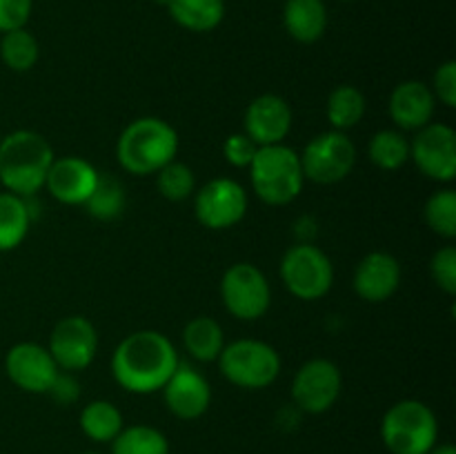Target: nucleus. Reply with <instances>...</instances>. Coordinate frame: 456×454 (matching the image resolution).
I'll return each mask as SVG.
<instances>
[{"label":"nucleus","mask_w":456,"mask_h":454,"mask_svg":"<svg viewBox=\"0 0 456 454\" xmlns=\"http://www.w3.org/2000/svg\"><path fill=\"white\" fill-rule=\"evenodd\" d=\"M218 369L223 377L243 390L270 387L281 374V356L270 343L256 338H240L223 347L218 354Z\"/></svg>","instance_id":"6"},{"label":"nucleus","mask_w":456,"mask_h":454,"mask_svg":"<svg viewBox=\"0 0 456 454\" xmlns=\"http://www.w3.org/2000/svg\"><path fill=\"white\" fill-rule=\"evenodd\" d=\"M4 372L9 381L29 394H47L53 378L61 372L47 347L38 343H16L4 356Z\"/></svg>","instance_id":"14"},{"label":"nucleus","mask_w":456,"mask_h":454,"mask_svg":"<svg viewBox=\"0 0 456 454\" xmlns=\"http://www.w3.org/2000/svg\"><path fill=\"white\" fill-rule=\"evenodd\" d=\"M165 405L169 412L183 421H194L200 418L209 409L212 403V387L209 381L185 363H178L176 372L172 374L163 390Z\"/></svg>","instance_id":"16"},{"label":"nucleus","mask_w":456,"mask_h":454,"mask_svg":"<svg viewBox=\"0 0 456 454\" xmlns=\"http://www.w3.org/2000/svg\"><path fill=\"white\" fill-rule=\"evenodd\" d=\"M256 150L258 145L245 132L232 134L223 142V156H225V160L232 167H249Z\"/></svg>","instance_id":"33"},{"label":"nucleus","mask_w":456,"mask_h":454,"mask_svg":"<svg viewBox=\"0 0 456 454\" xmlns=\"http://www.w3.org/2000/svg\"><path fill=\"white\" fill-rule=\"evenodd\" d=\"M292 129V107L276 93H261L245 109L243 132L258 147L279 145Z\"/></svg>","instance_id":"15"},{"label":"nucleus","mask_w":456,"mask_h":454,"mask_svg":"<svg viewBox=\"0 0 456 454\" xmlns=\"http://www.w3.org/2000/svg\"><path fill=\"white\" fill-rule=\"evenodd\" d=\"M435 87H432V93H435L436 101L444 102L445 107L456 105V62L445 61L439 69L435 71Z\"/></svg>","instance_id":"35"},{"label":"nucleus","mask_w":456,"mask_h":454,"mask_svg":"<svg viewBox=\"0 0 456 454\" xmlns=\"http://www.w3.org/2000/svg\"><path fill=\"white\" fill-rule=\"evenodd\" d=\"M178 154L176 129L163 118L142 116L132 120L116 142V158L134 176H151Z\"/></svg>","instance_id":"3"},{"label":"nucleus","mask_w":456,"mask_h":454,"mask_svg":"<svg viewBox=\"0 0 456 454\" xmlns=\"http://www.w3.org/2000/svg\"><path fill=\"white\" fill-rule=\"evenodd\" d=\"M156 185H159L163 199L172 200V203H181V200L190 199L194 194V172L185 163H178L174 158L172 163H167L163 169L156 172Z\"/></svg>","instance_id":"31"},{"label":"nucleus","mask_w":456,"mask_h":454,"mask_svg":"<svg viewBox=\"0 0 456 454\" xmlns=\"http://www.w3.org/2000/svg\"><path fill=\"white\" fill-rule=\"evenodd\" d=\"M410 160L423 176L436 182H450L456 176V134L444 123H430L410 142Z\"/></svg>","instance_id":"13"},{"label":"nucleus","mask_w":456,"mask_h":454,"mask_svg":"<svg viewBox=\"0 0 456 454\" xmlns=\"http://www.w3.org/2000/svg\"><path fill=\"white\" fill-rule=\"evenodd\" d=\"M301 156L303 176L319 185H334L352 172L356 163V147L346 132L319 134L305 145Z\"/></svg>","instance_id":"9"},{"label":"nucleus","mask_w":456,"mask_h":454,"mask_svg":"<svg viewBox=\"0 0 456 454\" xmlns=\"http://www.w3.org/2000/svg\"><path fill=\"white\" fill-rule=\"evenodd\" d=\"M49 354L58 369L78 372L92 365L98 352V332L87 316H65L49 334Z\"/></svg>","instance_id":"11"},{"label":"nucleus","mask_w":456,"mask_h":454,"mask_svg":"<svg viewBox=\"0 0 456 454\" xmlns=\"http://www.w3.org/2000/svg\"><path fill=\"white\" fill-rule=\"evenodd\" d=\"M225 310L239 320H258L272 303V288L254 263H234L221 279Z\"/></svg>","instance_id":"8"},{"label":"nucleus","mask_w":456,"mask_h":454,"mask_svg":"<svg viewBox=\"0 0 456 454\" xmlns=\"http://www.w3.org/2000/svg\"><path fill=\"white\" fill-rule=\"evenodd\" d=\"M87 212L92 214L98 221H114L123 214L125 209V190L114 176H105L101 174L98 178L96 190L92 191V196L85 203Z\"/></svg>","instance_id":"29"},{"label":"nucleus","mask_w":456,"mask_h":454,"mask_svg":"<svg viewBox=\"0 0 456 454\" xmlns=\"http://www.w3.org/2000/svg\"><path fill=\"white\" fill-rule=\"evenodd\" d=\"M47 394H52V399L56 401V403L61 405H71L74 401H78L80 396V385L78 381H76L74 377H71L69 372L56 374V378H53L52 387H49Z\"/></svg>","instance_id":"36"},{"label":"nucleus","mask_w":456,"mask_h":454,"mask_svg":"<svg viewBox=\"0 0 456 454\" xmlns=\"http://www.w3.org/2000/svg\"><path fill=\"white\" fill-rule=\"evenodd\" d=\"M428 454H456V450H454V445L441 443V445H435V448H432Z\"/></svg>","instance_id":"37"},{"label":"nucleus","mask_w":456,"mask_h":454,"mask_svg":"<svg viewBox=\"0 0 456 454\" xmlns=\"http://www.w3.org/2000/svg\"><path fill=\"white\" fill-rule=\"evenodd\" d=\"M365 102L363 92L354 85H341L334 89L328 98V120L332 129L337 132H347V129L356 127L365 116Z\"/></svg>","instance_id":"25"},{"label":"nucleus","mask_w":456,"mask_h":454,"mask_svg":"<svg viewBox=\"0 0 456 454\" xmlns=\"http://www.w3.org/2000/svg\"><path fill=\"white\" fill-rule=\"evenodd\" d=\"M436 98L421 80H403L390 96V116L403 132H419L432 123Z\"/></svg>","instance_id":"19"},{"label":"nucleus","mask_w":456,"mask_h":454,"mask_svg":"<svg viewBox=\"0 0 456 454\" xmlns=\"http://www.w3.org/2000/svg\"><path fill=\"white\" fill-rule=\"evenodd\" d=\"M123 427V414L111 401H92L80 412V430L96 443H111Z\"/></svg>","instance_id":"24"},{"label":"nucleus","mask_w":456,"mask_h":454,"mask_svg":"<svg viewBox=\"0 0 456 454\" xmlns=\"http://www.w3.org/2000/svg\"><path fill=\"white\" fill-rule=\"evenodd\" d=\"M178 27L194 34L214 31L225 18V0H160Z\"/></svg>","instance_id":"21"},{"label":"nucleus","mask_w":456,"mask_h":454,"mask_svg":"<svg viewBox=\"0 0 456 454\" xmlns=\"http://www.w3.org/2000/svg\"><path fill=\"white\" fill-rule=\"evenodd\" d=\"M381 439L392 454H428L439 439L436 414L423 401H399L383 417Z\"/></svg>","instance_id":"5"},{"label":"nucleus","mask_w":456,"mask_h":454,"mask_svg":"<svg viewBox=\"0 0 456 454\" xmlns=\"http://www.w3.org/2000/svg\"><path fill=\"white\" fill-rule=\"evenodd\" d=\"M183 343L196 361L209 363V361H216L225 347V334L218 320L209 316H196L183 329Z\"/></svg>","instance_id":"23"},{"label":"nucleus","mask_w":456,"mask_h":454,"mask_svg":"<svg viewBox=\"0 0 456 454\" xmlns=\"http://www.w3.org/2000/svg\"><path fill=\"white\" fill-rule=\"evenodd\" d=\"M194 214L208 230H230L248 214V191L232 178H214L196 191Z\"/></svg>","instance_id":"10"},{"label":"nucleus","mask_w":456,"mask_h":454,"mask_svg":"<svg viewBox=\"0 0 456 454\" xmlns=\"http://www.w3.org/2000/svg\"><path fill=\"white\" fill-rule=\"evenodd\" d=\"M249 181L252 190L263 203L267 205H288L301 194L303 176L301 156L292 147L267 145L258 147L249 163Z\"/></svg>","instance_id":"4"},{"label":"nucleus","mask_w":456,"mask_h":454,"mask_svg":"<svg viewBox=\"0 0 456 454\" xmlns=\"http://www.w3.org/2000/svg\"><path fill=\"white\" fill-rule=\"evenodd\" d=\"M283 25L297 43H316L328 29V4L325 0H285Z\"/></svg>","instance_id":"20"},{"label":"nucleus","mask_w":456,"mask_h":454,"mask_svg":"<svg viewBox=\"0 0 456 454\" xmlns=\"http://www.w3.org/2000/svg\"><path fill=\"white\" fill-rule=\"evenodd\" d=\"M368 156L383 172H396L410 160V141L396 129H381L370 141Z\"/></svg>","instance_id":"27"},{"label":"nucleus","mask_w":456,"mask_h":454,"mask_svg":"<svg viewBox=\"0 0 456 454\" xmlns=\"http://www.w3.org/2000/svg\"><path fill=\"white\" fill-rule=\"evenodd\" d=\"M338 3H350V0H338Z\"/></svg>","instance_id":"38"},{"label":"nucleus","mask_w":456,"mask_h":454,"mask_svg":"<svg viewBox=\"0 0 456 454\" xmlns=\"http://www.w3.org/2000/svg\"><path fill=\"white\" fill-rule=\"evenodd\" d=\"M111 454H169V441L151 426L123 427L111 441Z\"/></svg>","instance_id":"28"},{"label":"nucleus","mask_w":456,"mask_h":454,"mask_svg":"<svg viewBox=\"0 0 456 454\" xmlns=\"http://www.w3.org/2000/svg\"><path fill=\"white\" fill-rule=\"evenodd\" d=\"M31 225V207L27 199L0 191V252H12L25 240Z\"/></svg>","instance_id":"22"},{"label":"nucleus","mask_w":456,"mask_h":454,"mask_svg":"<svg viewBox=\"0 0 456 454\" xmlns=\"http://www.w3.org/2000/svg\"><path fill=\"white\" fill-rule=\"evenodd\" d=\"M53 150L43 134L16 129L0 138V182L12 194L34 199L47 181Z\"/></svg>","instance_id":"2"},{"label":"nucleus","mask_w":456,"mask_h":454,"mask_svg":"<svg viewBox=\"0 0 456 454\" xmlns=\"http://www.w3.org/2000/svg\"><path fill=\"white\" fill-rule=\"evenodd\" d=\"M281 279L288 292L301 301H319L332 289L334 267L323 249L298 243L281 261Z\"/></svg>","instance_id":"7"},{"label":"nucleus","mask_w":456,"mask_h":454,"mask_svg":"<svg viewBox=\"0 0 456 454\" xmlns=\"http://www.w3.org/2000/svg\"><path fill=\"white\" fill-rule=\"evenodd\" d=\"M85 454H101V452H85Z\"/></svg>","instance_id":"39"},{"label":"nucleus","mask_w":456,"mask_h":454,"mask_svg":"<svg viewBox=\"0 0 456 454\" xmlns=\"http://www.w3.org/2000/svg\"><path fill=\"white\" fill-rule=\"evenodd\" d=\"M31 12L34 0H0V36L27 27Z\"/></svg>","instance_id":"34"},{"label":"nucleus","mask_w":456,"mask_h":454,"mask_svg":"<svg viewBox=\"0 0 456 454\" xmlns=\"http://www.w3.org/2000/svg\"><path fill=\"white\" fill-rule=\"evenodd\" d=\"M401 265L392 254L370 252L354 272V292L368 303H383L399 289Z\"/></svg>","instance_id":"18"},{"label":"nucleus","mask_w":456,"mask_h":454,"mask_svg":"<svg viewBox=\"0 0 456 454\" xmlns=\"http://www.w3.org/2000/svg\"><path fill=\"white\" fill-rule=\"evenodd\" d=\"M0 138H3V136H0Z\"/></svg>","instance_id":"40"},{"label":"nucleus","mask_w":456,"mask_h":454,"mask_svg":"<svg viewBox=\"0 0 456 454\" xmlns=\"http://www.w3.org/2000/svg\"><path fill=\"white\" fill-rule=\"evenodd\" d=\"M343 377L330 359H312L301 365L292 381V399L305 414H323L337 403Z\"/></svg>","instance_id":"12"},{"label":"nucleus","mask_w":456,"mask_h":454,"mask_svg":"<svg viewBox=\"0 0 456 454\" xmlns=\"http://www.w3.org/2000/svg\"><path fill=\"white\" fill-rule=\"evenodd\" d=\"M38 40H36V36L27 27L7 31L0 38V58H3L7 69L25 74V71L34 69L36 62H38Z\"/></svg>","instance_id":"26"},{"label":"nucleus","mask_w":456,"mask_h":454,"mask_svg":"<svg viewBox=\"0 0 456 454\" xmlns=\"http://www.w3.org/2000/svg\"><path fill=\"white\" fill-rule=\"evenodd\" d=\"M430 274L445 294H456V249L452 245H445L435 252L430 261Z\"/></svg>","instance_id":"32"},{"label":"nucleus","mask_w":456,"mask_h":454,"mask_svg":"<svg viewBox=\"0 0 456 454\" xmlns=\"http://www.w3.org/2000/svg\"><path fill=\"white\" fill-rule=\"evenodd\" d=\"M178 352L174 343L156 329L127 334L111 354V374L125 392L154 394L176 372Z\"/></svg>","instance_id":"1"},{"label":"nucleus","mask_w":456,"mask_h":454,"mask_svg":"<svg viewBox=\"0 0 456 454\" xmlns=\"http://www.w3.org/2000/svg\"><path fill=\"white\" fill-rule=\"evenodd\" d=\"M428 227L441 239H454L456 236V191L445 187V190L435 191L428 199L426 209H423Z\"/></svg>","instance_id":"30"},{"label":"nucleus","mask_w":456,"mask_h":454,"mask_svg":"<svg viewBox=\"0 0 456 454\" xmlns=\"http://www.w3.org/2000/svg\"><path fill=\"white\" fill-rule=\"evenodd\" d=\"M98 178L101 174L92 163L80 156H65V158H53L45 187L58 203L85 205L96 190Z\"/></svg>","instance_id":"17"}]
</instances>
